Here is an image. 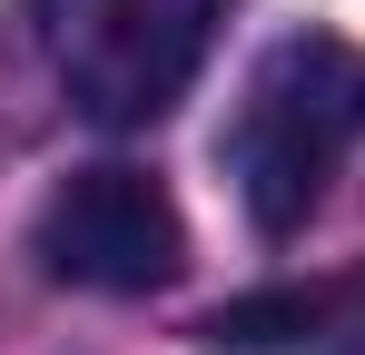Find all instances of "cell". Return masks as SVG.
Listing matches in <instances>:
<instances>
[{
    "mask_svg": "<svg viewBox=\"0 0 365 355\" xmlns=\"http://www.w3.org/2000/svg\"><path fill=\"white\" fill-rule=\"evenodd\" d=\"M356 148H365V50L336 30L277 40L227 118V178H237L247 217L267 237H297Z\"/></svg>",
    "mask_w": 365,
    "mask_h": 355,
    "instance_id": "6da1fadb",
    "label": "cell"
},
{
    "mask_svg": "<svg viewBox=\"0 0 365 355\" xmlns=\"http://www.w3.org/2000/svg\"><path fill=\"white\" fill-rule=\"evenodd\" d=\"M30 30L69 109H89L99 128H148L207 69L217 0H30Z\"/></svg>",
    "mask_w": 365,
    "mask_h": 355,
    "instance_id": "7a4b0ae2",
    "label": "cell"
},
{
    "mask_svg": "<svg viewBox=\"0 0 365 355\" xmlns=\"http://www.w3.org/2000/svg\"><path fill=\"white\" fill-rule=\"evenodd\" d=\"M40 267L89 296H148L187 267V217L138 168H79L40 207Z\"/></svg>",
    "mask_w": 365,
    "mask_h": 355,
    "instance_id": "3957f363",
    "label": "cell"
},
{
    "mask_svg": "<svg viewBox=\"0 0 365 355\" xmlns=\"http://www.w3.org/2000/svg\"><path fill=\"white\" fill-rule=\"evenodd\" d=\"M316 296H297V287H277V296H247V306H217L207 316V346H297V336H316Z\"/></svg>",
    "mask_w": 365,
    "mask_h": 355,
    "instance_id": "277c9868",
    "label": "cell"
}]
</instances>
